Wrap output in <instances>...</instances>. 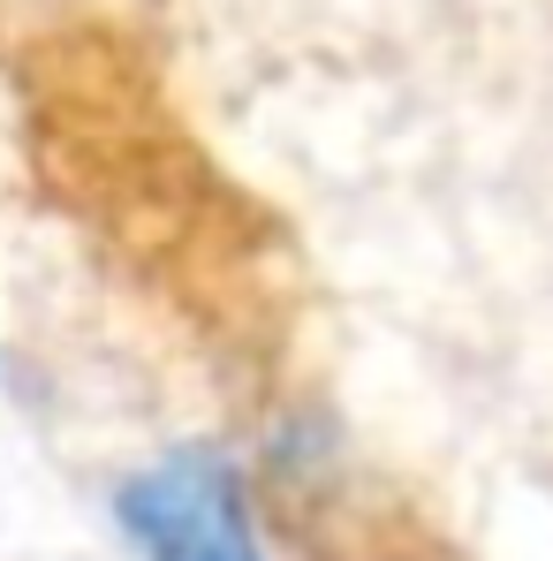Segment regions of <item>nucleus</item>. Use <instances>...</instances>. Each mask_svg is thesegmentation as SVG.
Segmentation results:
<instances>
[{
	"label": "nucleus",
	"mask_w": 553,
	"mask_h": 561,
	"mask_svg": "<svg viewBox=\"0 0 553 561\" xmlns=\"http://www.w3.org/2000/svg\"><path fill=\"white\" fill-rule=\"evenodd\" d=\"M15 145L38 197L228 379H274L311 319V274L274 205L183 114L160 54L69 15L15 46Z\"/></svg>",
	"instance_id": "1"
},
{
	"label": "nucleus",
	"mask_w": 553,
	"mask_h": 561,
	"mask_svg": "<svg viewBox=\"0 0 553 561\" xmlns=\"http://www.w3.org/2000/svg\"><path fill=\"white\" fill-rule=\"evenodd\" d=\"M258 524L296 561H462L448 531L319 410H288L251 470Z\"/></svg>",
	"instance_id": "2"
},
{
	"label": "nucleus",
	"mask_w": 553,
	"mask_h": 561,
	"mask_svg": "<svg viewBox=\"0 0 553 561\" xmlns=\"http://www.w3.org/2000/svg\"><path fill=\"white\" fill-rule=\"evenodd\" d=\"M114 524L137 561H274L251 470L228 448H168L114 485Z\"/></svg>",
	"instance_id": "3"
}]
</instances>
